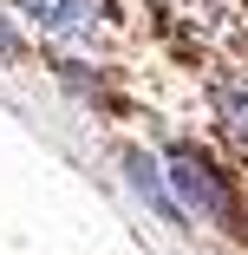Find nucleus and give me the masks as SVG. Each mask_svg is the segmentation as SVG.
Wrapping results in <instances>:
<instances>
[{
	"instance_id": "f257e3e1",
	"label": "nucleus",
	"mask_w": 248,
	"mask_h": 255,
	"mask_svg": "<svg viewBox=\"0 0 248 255\" xmlns=\"http://www.w3.org/2000/svg\"><path fill=\"white\" fill-rule=\"evenodd\" d=\"M164 13H170V39L196 59H222L248 46V13L235 0H170Z\"/></svg>"
},
{
	"instance_id": "20e7f679",
	"label": "nucleus",
	"mask_w": 248,
	"mask_h": 255,
	"mask_svg": "<svg viewBox=\"0 0 248 255\" xmlns=\"http://www.w3.org/2000/svg\"><path fill=\"white\" fill-rule=\"evenodd\" d=\"M216 131L242 150V157H248V66H235V72H222L216 79Z\"/></svg>"
},
{
	"instance_id": "f03ea898",
	"label": "nucleus",
	"mask_w": 248,
	"mask_h": 255,
	"mask_svg": "<svg viewBox=\"0 0 248 255\" xmlns=\"http://www.w3.org/2000/svg\"><path fill=\"white\" fill-rule=\"evenodd\" d=\"M20 7L66 53H98V46L118 39V7L111 0H20Z\"/></svg>"
},
{
	"instance_id": "7ed1b4c3",
	"label": "nucleus",
	"mask_w": 248,
	"mask_h": 255,
	"mask_svg": "<svg viewBox=\"0 0 248 255\" xmlns=\"http://www.w3.org/2000/svg\"><path fill=\"white\" fill-rule=\"evenodd\" d=\"M170 183H176V210L203 216L216 229H235V203H229V183L196 157V150H170Z\"/></svg>"
}]
</instances>
